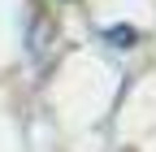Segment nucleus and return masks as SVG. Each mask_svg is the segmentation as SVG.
Returning a JSON list of instances; mask_svg holds the SVG:
<instances>
[{
  "label": "nucleus",
  "mask_w": 156,
  "mask_h": 152,
  "mask_svg": "<svg viewBox=\"0 0 156 152\" xmlns=\"http://www.w3.org/2000/svg\"><path fill=\"white\" fill-rule=\"evenodd\" d=\"M108 39H117V44L126 48V44H134V31H130V26H113V31H108Z\"/></svg>",
  "instance_id": "1"
}]
</instances>
